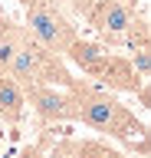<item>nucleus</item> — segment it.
I'll return each instance as SVG.
<instances>
[{
	"mask_svg": "<svg viewBox=\"0 0 151 158\" xmlns=\"http://www.w3.org/2000/svg\"><path fill=\"white\" fill-rule=\"evenodd\" d=\"M26 33L40 46L56 53V56H62L69 49V43L79 36L76 27L66 20V13L53 0H33V3H26Z\"/></svg>",
	"mask_w": 151,
	"mask_h": 158,
	"instance_id": "nucleus-2",
	"label": "nucleus"
},
{
	"mask_svg": "<svg viewBox=\"0 0 151 158\" xmlns=\"http://www.w3.org/2000/svg\"><path fill=\"white\" fill-rule=\"evenodd\" d=\"M125 3H131V7H135V0H125Z\"/></svg>",
	"mask_w": 151,
	"mask_h": 158,
	"instance_id": "nucleus-10",
	"label": "nucleus"
},
{
	"mask_svg": "<svg viewBox=\"0 0 151 158\" xmlns=\"http://www.w3.org/2000/svg\"><path fill=\"white\" fill-rule=\"evenodd\" d=\"M56 158H125V155L109 148L105 142H69L56 152Z\"/></svg>",
	"mask_w": 151,
	"mask_h": 158,
	"instance_id": "nucleus-8",
	"label": "nucleus"
},
{
	"mask_svg": "<svg viewBox=\"0 0 151 158\" xmlns=\"http://www.w3.org/2000/svg\"><path fill=\"white\" fill-rule=\"evenodd\" d=\"M23 96L30 99L33 112L43 122H76V92L72 89H56L53 82H36L26 86Z\"/></svg>",
	"mask_w": 151,
	"mask_h": 158,
	"instance_id": "nucleus-4",
	"label": "nucleus"
},
{
	"mask_svg": "<svg viewBox=\"0 0 151 158\" xmlns=\"http://www.w3.org/2000/svg\"><path fill=\"white\" fill-rule=\"evenodd\" d=\"M128 63H131V69H135V76H138V79H145V82L151 79V49L148 46H135Z\"/></svg>",
	"mask_w": 151,
	"mask_h": 158,
	"instance_id": "nucleus-9",
	"label": "nucleus"
},
{
	"mask_svg": "<svg viewBox=\"0 0 151 158\" xmlns=\"http://www.w3.org/2000/svg\"><path fill=\"white\" fill-rule=\"evenodd\" d=\"M23 112H26V96H23L20 82L0 69V118L7 125H20Z\"/></svg>",
	"mask_w": 151,
	"mask_h": 158,
	"instance_id": "nucleus-7",
	"label": "nucleus"
},
{
	"mask_svg": "<svg viewBox=\"0 0 151 158\" xmlns=\"http://www.w3.org/2000/svg\"><path fill=\"white\" fill-rule=\"evenodd\" d=\"M20 3H33V0H20Z\"/></svg>",
	"mask_w": 151,
	"mask_h": 158,
	"instance_id": "nucleus-11",
	"label": "nucleus"
},
{
	"mask_svg": "<svg viewBox=\"0 0 151 158\" xmlns=\"http://www.w3.org/2000/svg\"><path fill=\"white\" fill-rule=\"evenodd\" d=\"M92 79H99L102 86H109L115 89V92H138V86L145 82V79L135 76V69H131V63L125 56H118V53H112L109 49V56H105V63L99 66V73Z\"/></svg>",
	"mask_w": 151,
	"mask_h": 158,
	"instance_id": "nucleus-5",
	"label": "nucleus"
},
{
	"mask_svg": "<svg viewBox=\"0 0 151 158\" xmlns=\"http://www.w3.org/2000/svg\"><path fill=\"white\" fill-rule=\"evenodd\" d=\"M85 20L105 40V46H125V33L135 20V7L125 0H95L85 10Z\"/></svg>",
	"mask_w": 151,
	"mask_h": 158,
	"instance_id": "nucleus-3",
	"label": "nucleus"
},
{
	"mask_svg": "<svg viewBox=\"0 0 151 158\" xmlns=\"http://www.w3.org/2000/svg\"><path fill=\"white\" fill-rule=\"evenodd\" d=\"M62 56L69 59L76 69H82L85 76H95V73H99V66L105 63V56H109V46H105V43H95V40H82V36H76Z\"/></svg>",
	"mask_w": 151,
	"mask_h": 158,
	"instance_id": "nucleus-6",
	"label": "nucleus"
},
{
	"mask_svg": "<svg viewBox=\"0 0 151 158\" xmlns=\"http://www.w3.org/2000/svg\"><path fill=\"white\" fill-rule=\"evenodd\" d=\"M72 92H76V122L95 132H109L112 138L128 142V145H135V138H148V125L138 122L135 112L125 109L115 96L102 89H79V86H72Z\"/></svg>",
	"mask_w": 151,
	"mask_h": 158,
	"instance_id": "nucleus-1",
	"label": "nucleus"
}]
</instances>
